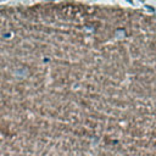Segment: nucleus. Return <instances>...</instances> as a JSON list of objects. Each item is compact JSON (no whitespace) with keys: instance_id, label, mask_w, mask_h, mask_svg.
Listing matches in <instances>:
<instances>
[{"instance_id":"1","label":"nucleus","mask_w":156,"mask_h":156,"mask_svg":"<svg viewBox=\"0 0 156 156\" xmlns=\"http://www.w3.org/2000/svg\"><path fill=\"white\" fill-rule=\"evenodd\" d=\"M13 76L17 79H24V78H27L29 76V69L27 67H17L13 71Z\"/></svg>"}]
</instances>
